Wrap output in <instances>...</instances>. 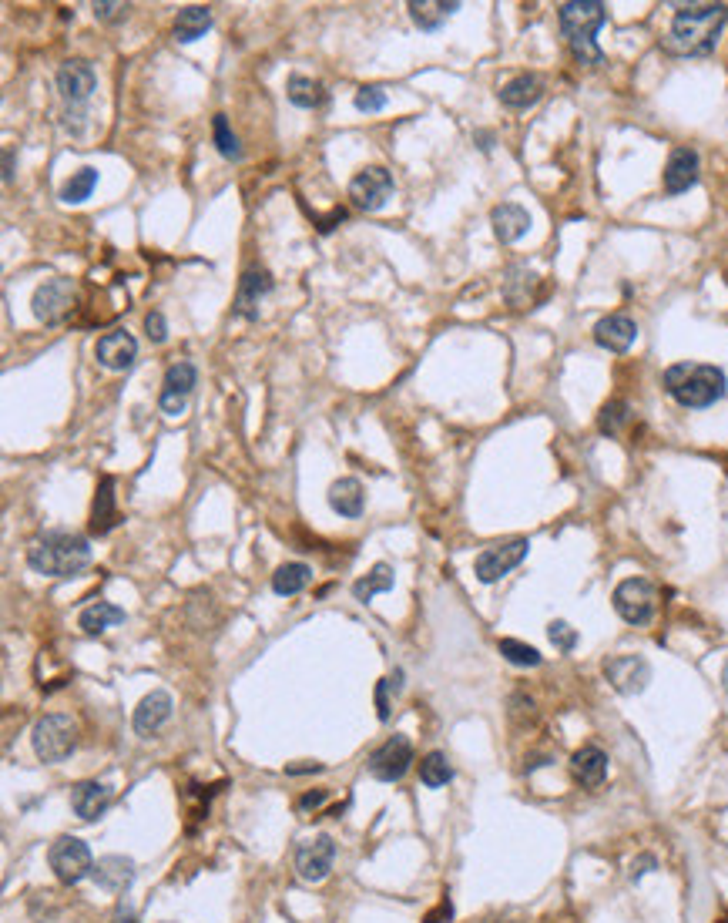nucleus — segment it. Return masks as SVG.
Returning a JSON list of instances; mask_svg holds the SVG:
<instances>
[{
  "label": "nucleus",
  "instance_id": "nucleus-20",
  "mask_svg": "<svg viewBox=\"0 0 728 923\" xmlns=\"http://www.w3.org/2000/svg\"><path fill=\"white\" fill-rule=\"evenodd\" d=\"M571 776L578 779L584 789H598L608 779V752L601 746H581L571 756Z\"/></svg>",
  "mask_w": 728,
  "mask_h": 923
},
{
  "label": "nucleus",
  "instance_id": "nucleus-15",
  "mask_svg": "<svg viewBox=\"0 0 728 923\" xmlns=\"http://www.w3.org/2000/svg\"><path fill=\"white\" fill-rule=\"evenodd\" d=\"M94 360H98L104 370L115 373H128L138 360V339L128 333V329H115V333H104L94 346Z\"/></svg>",
  "mask_w": 728,
  "mask_h": 923
},
{
  "label": "nucleus",
  "instance_id": "nucleus-23",
  "mask_svg": "<svg viewBox=\"0 0 728 923\" xmlns=\"http://www.w3.org/2000/svg\"><path fill=\"white\" fill-rule=\"evenodd\" d=\"M94 880H98L101 890L108 893H125L131 883H135V863L128 856H104V860L94 863Z\"/></svg>",
  "mask_w": 728,
  "mask_h": 923
},
{
  "label": "nucleus",
  "instance_id": "nucleus-38",
  "mask_svg": "<svg viewBox=\"0 0 728 923\" xmlns=\"http://www.w3.org/2000/svg\"><path fill=\"white\" fill-rule=\"evenodd\" d=\"M497 648L510 665H520V668H537L544 662L541 652H537L534 645H524V642H517V638H500Z\"/></svg>",
  "mask_w": 728,
  "mask_h": 923
},
{
  "label": "nucleus",
  "instance_id": "nucleus-12",
  "mask_svg": "<svg viewBox=\"0 0 728 923\" xmlns=\"http://www.w3.org/2000/svg\"><path fill=\"white\" fill-rule=\"evenodd\" d=\"M195 383H198L195 363L178 360V363L168 366V373H165V380H162V397H158V407H162V413H168V417H178V413L185 410L188 397H192Z\"/></svg>",
  "mask_w": 728,
  "mask_h": 923
},
{
  "label": "nucleus",
  "instance_id": "nucleus-41",
  "mask_svg": "<svg viewBox=\"0 0 728 923\" xmlns=\"http://www.w3.org/2000/svg\"><path fill=\"white\" fill-rule=\"evenodd\" d=\"M547 638H551V645L561 655H571L574 648H578V631L567 625V621H551V625H547Z\"/></svg>",
  "mask_w": 728,
  "mask_h": 923
},
{
  "label": "nucleus",
  "instance_id": "nucleus-44",
  "mask_svg": "<svg viewBox=\"0 0 728 923\" xmlns=\"http://www.w3.org/2000/svg\"><path fill=\"white\" fill-rule=\"evenodd\" d=\"M329 799V793L326 789H312V793H306V796H299V803H296V809L299 813H309V809H319Z\"/></svg>",
  "mask_w": 728,
  "mask_h": 923
},
{
  "label": "nucleus",
  "instance_id": "nucleus-30",
  "mask_svg": "<svg viewBox=\"0 0 728 923\" xmlns=\"http://www.w3.org/2000/svg\"><path fill=\"white\" fill-rule=\"evenodd\" d=\"M121 621H125V611H121L118 605H111V601H94L91 608L81 611L78 625L88 631V635H104V631L121 625Z\"/></svg>",
  "mask_w": 728,
  "mask_h": 923
},
{
  "label": "nucleus",
  "instance_id": "nucleus-35",
  "mask_svg": "<svg viewBox=\"0 0 728 923\" xmlns=\"http://www.w3.org/2000/svg\"><path fill=\"white\" fill-rule=\"evenodd\" d=\"M537 286V276L534 272H527V269H510L507 272V303L510 306H517V309H524L527 303H531V289Z\"/></svg>",
  "mask_w": 728,
  "mask_h": 923
},
{
  "label": "nucleus",
  "instance_id": "nucleus-17",
  "mask_svg": "<svg viewBox=\"0 0 728 923\" xmlns=\"http://www.w3.org/2000/svg\"><path fill=\"white\" fill-rule=\"evenodd\" d=\"M594 339H598V346H604L608 353H628L638 339V323L628 313H611V316L598 319Z\"/></svg>",
  "mask_w": 728,
  "mask_h": 923
},
{
  "label": "nucleus",
  "instance_id": "nucleus-39",
  "mask_svg": "<svg viewBox=\"0 0 728 923\" xmlns=\"http://www.w3.org/2000/svg\"><path fill=\"white\" fill-rule=\"evenodd\" d=\"M212 138H215V148H219L222 158H242L239 135L232 131L229 118H225V115H215V118H212Z\"/></svg>",
  "mask_w": 728,
  "mask_h": 923
},
{
  "label": "nucleus",
  "instance_id": "nucleus-42",
  "mask_svg": "<svg viewBox=\"0 0 728 923\" xmlns=\"http://www.w3.org/2000/svg\"><path fill=\"white\" fill-rule=\"evenodd\" d=\"M356 108L366 111V115L383 111L386 108V88H380V84H363V88L356 91Z\"/></svg>",
  "mask_w": 728,
  "mask_h": 923
},
{
  "label": "nucleus",
  "instance_id": "nucleus-21",
  "mask_svg": "<svg viewBox=\"0 0 728 923\" xmlns=\"http://www.w3.org/2000/svg\"><path fill=\"white\" fill-rule=\"evenodd\" d=\"M272 293V276L266 269H249L239 279V296H235V313L245 319L259 316V303Z\"/></svg>",
  "mask_w": 728,
  "mask_h": 923
},
{
  "label": "nucleus",
  "instance_id": "nucleus-36",
  "mask_svg": "<svg viewBox=\"0 0 728 923\" xmlns=\"http://www.w3.org/2000/svg\"><path fill=\"white\" fill-rule=\"evenodd\" d=\"M94 185H98V172H94V168H81V172H74V175L68 178V182H64V188H61V202L78 205V202H84V199H91Z\"/></svg>",
  "mask_w": 728,
  "mask_h": 923
},
{
  "label": "nucleus",
  "instance_id": "nucleus-18",
  "mask_svg": "<svg viewBox=\"0 0 728 923\" xmlns=\"http://www.w3.org/2000/svg\"><path fill=\"white\" fill-rule=\"evenodd\" d=\"M698 175H702V158H698L695 148H675L665 165V192L668 195L688 192L698 182Z\"/></svg>",
  "mask_w": 728,
  "mask_h": 923
},
{
  "label": "nucleus",
  "instance_id": "nucleus-49",
  "mask_svg": "<svg viewBox=\"0 0 728 923\" xmlns=\"http://www.w3.org/2000/svg\"><path fill=\"white\" fill-rule=\"evenodd\" d=\"M14 178V148H4V182Z\"/></svg>",
  "mask_w": 728,
  "mask_h": 923
},
{
  "label": "nucleus",
  "instance_id": "nucleus-26",
  "mask_svg": "<svg viewBox=\"0 0 728 923\" xmlns=\"http://www.w3.org/2000/svg\"><path fill=\"white\" fill-rule=\"evenodd\" d=\"M111 806V789L104 783H78L71 789V809L78 813L84 823H91V819H98L104 809Z\"/></svg>",
  "mask_w": 728,
  "mask_h": 923
},
{
  "label": "nucleus",
  "instance_id": "nucleus-43",
  "mask_svg": "<svg viewBox=\"0 0 728 923\" xmlns=\"http://www.w3.org/2000/svg\"><path fill=\"white\" fill-rule=\"evenodd\" d=\"M145 333H148L151 343H165V339H168V323H165V316L158 313V309H151V313L145 316Z\"/></svg>",
  "mask_w": 728,
  "mask_h": 923
},
{
  "label": "nucleus",
  "instance_id": "nucleus-24",
  "mask_svg": "<svg viewBox=\"0 0 728 923\" xmlns=\"http://www.w3.org/2000/svg\"><path fill=\"white\" fill-rule=\"evenodd\" d=\"M541 98H544V78L541 74H517V78H510L504 88H500V101L514 111L531 108Z\"/></svg>",
  "mask_w": 728,
  "mask_h": 923
},
{
  "label": "nucleus",
  "instance_id": "nucleus-50",
  "mask_svg": "<svg viewBox=\"0 0 728 923\" xmlns=\"http://www.w3.org/2000/svg\"><path fill=\"white\" fill-rule=\"evenodd\" d=\"M319 769H323V766H319V762H312V766H289L286 772H289V776H299V772H319Z\"/></svg>",
  "mask_w": 728,
  "mask_h": 923
},
{
  "label": "nucleus",
  "instance_id": "nucleus-48",
  "mask_svg": "<svg viewBox=\"0 0 728 923\" xmlns=\"http://www.w3.org/2000/svg\"><path fill=\"white\" fill-rule=\"evenodd\" d=\"M111 923H138V913L131 910V907H125V903H118V910H115V917H111Z\"/></svg>",
  "mask_w": 728,
  "mask_h": 923
},
{
  "label": "nucleus",
  "instance_id": "nucleus-1",
  "mask_svg": "<svg viewBox=\"0 0 728 923\" xmlns=\"http://www.w3.org/2000/svg\"><path fill=\"white\" fill-rule=\"evenodd\" d=\"M725 24V4H678L675 17H671V31L661 41V47L675 58H705V54L715 51Z\"/></svg>",
  "mask_w": 728,
  "mask_h": 923
},
{
  "label": "nucleus",
  "instance_id": "nucleus-25",
  "mask_svg": "<svg viewBox=\"0 0 728 923\" xmlns=\"http://www.w3.org/2000/svg\"><path fill=\"white\" fill-rule=\"evenodd\" d=\"M115 524H118L115 477H101L98 491H94V504H91V534L104 538L108 531H115Z\"/></svg>",
  "mask_w": 728,
  "mask_h": 923
},
{
  "label": "nucleus",
  "instance_id": "nucleus-22",
  "mask_svg": "<svg viewBox=\"0 0 728 923\" xmlns=\"http://www.w3.org/2000/svg\"><path fill=\"white\" fill-rule=\"evenodd\" d=\"M490 225H494L497 239L504 242V246H510V242L527 235V229H531V215H527L524 205H517V202H500L497 209L490 212Z\"/></svg>",
  "mask_w": 728,
  "mask_h": 923
},
{
  "label": "nucleus",
  "instance_id": "nucleus-19",
  "mask_svg": "<svg viewBox=\"0 0 728 923\" xmlns=\"http://www.w3.org/2000/svg\"><path fill=\"white\" fill-rule=\"evenodd\" d=\"M168 719H172V695H168L165 689H155L138 702L135 719L131 722H135L138 736H155Z\"/></svg>",
  "mask_w": 728,
  "mask_h": 923
},
{
  "label": "nucleus",
  "instance_id": "nucleus-27",
  "mask_svg": "<svg viewBox=\"0 0 728 923\" xmlns=\"http://www.w3.org/2000/svg\"><path fill=\"white\" fill-rule=\"evenodd\" d=\"M406 11H410L413 24L420 27V31H440V27L460 11V4L457 0H410Z\"/></svg>",
  "mask_w": 728,
  "mask_h": 923
},
{
  "label": "nucleus",
  "instance_id": "nucleus-34",
  "mask_svg": "<svg viewBox=\"0 0 728 923\" xmlns=\"http://www.w3.org/2000/svg\"><path fill=\"white\" fill-rule=\"evenodd\" d=\"M450 779H453V766L443 752H430V756H423V762H420V783L423 786L440 789V786H447Z\"/></svg>",
  "mask_w": 728,
  "mask_h": 923
},
{
  "label": "nucleus",
  "instance_id": "nucleus-13",
  "mask_svg": "<svg viewBox=\"0 0 728 923\" xmlns=\"http://www.w3.org/2000/svg\"><path fill=\"white\" fill-rule=\"evenodd\" d=\"M31 309L41 323H61V319L74 309V282L71 279H47L44 286H37V293L31 299Z\"/></svg>",
  "mask_w": 728,
  "mask_h": 923
},
{
  "label": "nucleus",
  "instance_id": "nucleus-28",
  "mask_svg": "<svg viewBox=\"0 0 728 923\" xmlns=\"http://www.w3.org/2000/svg\"><path fill=\"white\" fill-rule=\"evenodd\" d=\"M329 507L339 514V517H359L366 507V491L363 484H359L356 477H339L333 487H329Z\"/></svg>",
  "mask_w": 728,
  "mask_h": 923
},
{
  "label": "nucleus",
  "instance_id": "nucleus-31",
  "mask_svg": "<svg viewBox=\"0 0 728 923\" xmlns=\"http://www.w3.org/2000/svg\"><path fill=\"white\" fill-rule=\"evenodd\" d=\"M312 581V568L302 561H286L282 568L272 574V591H276L279 598H292L299 595L302 588H306Z\"/></svg>",
  "mask_w": 728,
  "mask_h": 923
},
{
  "label": "nucleus",
  "instance_id": "nucleus-11",
  "mask_svg": "<svg viewBox=\"0 0 728 923\" xmlns=\"http://www.w3.org/2000/svg\"><path fill=\"white\" fill-rule=\"evenodd\" d=\"M604 678L614 692L621 695H641L651 682V665L641 655H614L604 662Z\"/></svg>",
  "mask_w": 728,
  "mask_h": 923
},
{
  "label": "nucleus",
  "instance_id": "nucleus-47",
  "mask_svg": "<svg viewBox=\"0 0 728 923\" xmlns=\"http://www.w3.org/2000/svg\"><path fill=\"white\" fill-rule=\"evenodd\" d=\"M651 866H655V856L645 853V856H641V860H638L635 866H631V880H641V877H645V873L651 870Z\"/></svg>",
  "mask_w": 728,
  "mask_h": 923
},
{
  "label": "nucleus",
  "instance_id": "nucleus-46",
  "mask_svg": "<svg viewBox=\"0 0 728 923\" xmlns=\"http://www.w3.org/2000/svg\"><path fill=\"white\" fill-rule=\"evenodd\" d=\"M450 917H453V907H450V900L443 897V900H440V907H437V910H430V913H427V920H423V923H443V920H450Z\"/></svg>",
  "mask_w": 728,
  "mask_h": 923
},
{
  "label": "nucleus",
  "instance_id": "nucleus-45",
  "mask_svg": "<svg viewBox=\"0 0 728 923\" xmlns=\"http://www.w3.org/2000/svg\"><path fill=\"white\" fill-rule=\"evenodd\" d=\"M125 11H128L125 4H94V17H98V21H115V17H121Z\"/></svg>",
  "mask_w": 728,
  "mask_h": 923
},
{
  "label": "nucleus",
  "instance_id": "nucleus-37",
  "mask_svg": "<svg viewBox=\"0 0 728 923\" xmlns=\"http://www.w3.org/2000/svg\"><path fill=\"white\" fill-rule=\"evenodd\" d=\"M628 420H631V407H628V403H624V400H608L601 407V413H598V430L604 433V437H618L621 427Z\"/></svg>",
  "mask_w": 728,
  "mask_h": 923
},
{
  "label": "nucleus",
  "instance_id": "nucleus-3",
  "mask_svg": "<svg viewBox=\"0 0 728 923\" xmlns=\"http://www.w3.org/2000/svg\"><path fill=\"white\" fill-rule=\"evenodd\" d=\"M604 21H608V7H604L601 0H567V4L557 7L561 34L567 37L571 54L584 64V68H598V64H604L601 47L594 44V34L601 31Z\"/></svg>",
  "mask_w": 728,
  "mask_h": 923
},
{
  "label": "nucleus",
  "instance_id": "nucleus-5",
  "mask_svg": "<svg viewBox=\"0 0 728 923\" xmlns=\"http://www.w3.org/2000/svg\"><path fill=\"white\" fill-rule=\"evenodd\" d=\"M34 742V756L41 762H64L78 746V722L71 715H44V719L34 722L31 732Z\"/></svg>",
  "mask_w": 728,
  "mask_h": 923
},
{
  "label": "nucleus",
  "instance_id": "nucleus-10",
  "mask_svg": "<svg viewBox=\"0 0 728 923\" xmlns=\"http://www.w3.org/2000/svg\"><path fill=\"white\" fill-rule=\"evenodd\" d=\"M410 762H413V742L406 736H393L370 756V776L380 779V783H400L406 772H410Z\"/></svg>",
  "mask_w": 728,
  "mask_h": 923
},
{
  "label": "nucleus",
  "instance_id": "nucleus-33",
  "mask_svg": "<svg viewBox=\"0 0 728 923\" xmlns=\"http://www.w3.org/2000/svg\"><path fill=\"white\" fill-rule=\"evenodd\" d=\"M286 94H289L292 105H296V108H306V111L319 108V105L326 101L323 84L312 81V78H302V74H292L289 84H286Z\"/></svg>",
  "mask_w": 728,
  "mask_h": 923
},
{
  "label": "nucleus",
  "instance_id": "nucleus-2",
  "mask_svg": "<svg viewBox=\"0 0 728 923\" xmlns=\"http://www.w3.org/2000/svg\"><path fill=\"white\" fill-rule=\"evenodd\" d=\"M27 564L44 578H74L91 564V544L74 531H47L27 548Z\"/></svg>",
  "mask_w": 728,
  "mask_h": 923
},
{
  "label": "nucleus",
  "instance_id": "nucleus-51",
  "mask_svg": "<svg viewBox=\"0 0 728 923\" xmlns=\"http://www.w3.org/2000/svg\"><path fill=\"white\" fill-rule=\"evenodd\" d=\"M722 682H725V689H728V665H725V675H722Z\"/></svg>",
  "mask_w": 728,
  "mask_h": 923
},
{
  "label": "nucleus",
  "instance_id": "nucleus-4",
  "mask_svg": "<svg viewBox=\"0 0 728 923\" xmlns=\"http://www.w3.org/2000/svg\"><path fill=\"white\" fill-rule=\"evenodd\" d=\"M661 383H665L668 397L675 403H682V407H688V410L712 407V403L722 400L725 390H728L725 373L718 370V366H708V363H675L665 370Z\"/></svg>",
  "mask_w": 728,
  "mask_h": 923
},
{
  "label": "nucleus",
  "instance_id": "nucleus-7",
  "mask_svg": "<svg viewBox=\"0 0 728 923\" xmlns=\"http://www.w3.org/2000/svg\"><path fill=\"white\" fill-rule=\"evenodd\" d=\"M611 601H614V611H618V615L628 621V625L641 628V625H648V621L655 618L658 591H655V585H651L648 578H628V581H621V585L614 588Z\"/></svg>",
  "mask_w": 728,
  "mask_h": 923
},
{
  "label": "nucleus",
  "instance_id": "nucleus-9",
  "mask_svg": "<svg viewBox=\"0 0 728 923\" xmlns=\"http://www.w3.org/2000/svg\"><path fill=\"white\" fill-rule=\"evenodd\" d=\"M393 192H396L393 175L380 165L363 168V172L349 182V199H353L356 209H363V212H380L383 205L393 199Z\"/></svg>",
  "mask_w": 728,
  "mask_h": 923
},
{
  "label": "nucleus",
  "instance_id": "nucleus-16",
  "mask_svg": "<svg viewBox=\"0 0 728 923\" xmlns=\"http://www.w3.org/2000/svg\"><path fill=\"white\" fill-rule=\"evenodd\" d=\"M94 88H98V74H94L88 61H68L58 68V91L71 105H84L94 94Z\"/></svg>",
  "mask_w": 728,
  "mask_h": 923
},
{
  "label": "nucleus",
  "instance_id": "nucleus-14",
  "mask_svg": "<svg viewBox=\"0 0 728 923\" xmlns=\"http://www.w3.org/2000/svg\"><path fill=\"white\" fill-rule=\"evenodd\" d=\"M333 860H336V843L329 840V836H316V840H306L296 850V873L299 880L306 883H319L329 877V870H333Z\"/></svg>",
  "mask_w": 728,
  "mask_h": 923
},
{
  "label": "nucleus",
  "instance_id": "nucleus-40",
  "mask_svg": "<svg viewBox=\"0 0 728 923\" xmlns=\"http://www.w3.org/2000/svg\"><path fill=\"white\" fill-rule=\"evenodd\" d=\"M400 689H403V672H393L390 678H380V685H376V709H380L376 715H380V722L390 719V709H393V705H390V692L396 695Z\"/></svg>",
  "mask_w": 728,
  "mask_h": 923
},
{
  "label": "nucleus",
  "instance_id": "nucleus-29",
  "mask_svg": "<svg viewBox=\"0 0 728 923\" xmlns=\"http://www.w3.org/2000/svg\"><path fill=\"white\" fill-rule=\"evenodd\" d=\"M208 27H212V11L202 4H192V7H182L175 17V41L178 44H195L198 37L208 34Z\"/></svg>",
  "mask_w": 728,
  "mask_h": 923
},
{
  "label": "nucleus",
  "instance_id": "nucleus-8",
  "mask_svg": "<svg viewBox=\"0 0 728 923\" xmlns=\"http://www.w3.org/2000/svg\"><path fill=\"white\" fill-rule=\"evenodd\" d=\"M527 551H531V541H527V538H514V541L494 544V548H487V551L477 554L474 574H477L480 581H484V585H494V581H500L504 574H510L520 561L527 558Z\"/></svg>",
  "mask_w": 728,
  "mask_h": 923
},
{
  "label": "nucleus",
  "instance_id": "nucleus-6",
  "mask_svg": "<svg viewBox=\"0 0 728 923\" xmlns=\"http://www.w3.org/2000/svg\"><path fill=\"white\" fill-rule=\"evenodd\" d=\"M47 863H51L54 877H58L64 887H78L84 877L94 873V856L88 850V843L78 840V836H58L47 850Z\"/></svg>",
  "mask_w": 728,
  "mask_h": 923
},
{
  "label": "nucleus",
  "instance_id": "nucleus-32",
  "mask_svg": "<svg viewBox=\"0 0 728 923\" xmlns=\"http://www.w3.org/2000/svg\"><path fill=\"white\" fill-rule=\"evenodd\" d=\"M393 585H396L393 568H390L386 561H380V564H373L366 578L356 581V585H353V595H356V601H373L376 595H386V591H393Z\"/></svg>",
  "mask_w": 728,
  "mask_h": 923
}]
</instances>
